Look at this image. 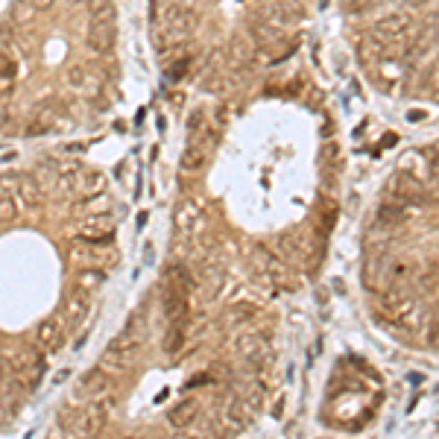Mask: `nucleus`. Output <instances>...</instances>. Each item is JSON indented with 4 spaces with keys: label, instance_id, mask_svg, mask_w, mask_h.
<instances>
[{
    "label": "nucleus",
    "instance_id": "f257e3e1",
    "mask_svg": "<svg viewBox=\"0 0 439 439\" xmlns=\"http://www.w3.org/2000/svg\"><path fill=\"white\" fill-rule=\"evenodd\" d=\"M108 389H112V378H108V372L103 369V366H94V369H88L77 381V387H73V398L77 401H97V398H103Z\"/></svg>",
    "mask_w": 439,
    "mask_h": 439
},
{
    "label": "nucleus",
    "instance_id": "f03ea898",
    "mask_svg": "<svg viewBox=\"0 0 439 439\" xmlns=\"http://www.w3.org/2000/svg\"><path fill=\"white\" fill-rule=\"evenodd\" d=\"M389 191H393V197L401 199V202H428L431 199V193L425 188V182L416 179L413 173H396V176H389Z\"/></svg>",
    "mask_w": 439,
    "mask_h": 439
},
{
    "label": "nucleus",
    "instance_id": "7ed1b4c3",
    "mask_svg": "<svg viewBox=\"0 0 439 439\" xmlns=\"http://www.w3.org/2000/svg\"><path fill=\"white\" fill-rule=\"evenodd\" d=\"M6 185H15V199L23 211H32V208H39V202H41V185H39V179H32V176H3Z\"/></svg>",
    "mask_w": 439,
    "mask_h": 439
},
{
    "label": "nucleus",
    "instance_id": "20e7f679",
    "mask_svg": "<svg viewBox=\"0 0 439 439\" xmlns=\"http://www.w3.org/2000/svg\"><path fill=\"white\" fill-rule=\"evenodd\" d=\"M65 343V331H62V322L59 320H41L35 325V346L44 355H56Z\"/></svg>",
    "mask_w": 439,
    "mask_h": 439
},
{
    "label": "nucleus",
    "instance_id": "39448f33",
    "mask_svg": "<svg viewBox=\"0 0 439 439\" xmlns=\"http://www.w3.org/2000/svg\"><path fill=\"white\" fill-rule=\"evenodd\" d=\"M88 308H91V290L85 287H73L70 296H68V304H65V320H68V328H79L88 316Z\"/></svg>",
    "mask_w": 439,
    "mask_h": 439
},
{
    "label": "nucleus",
    "instance_id": "423d86ee",
    "mask_svg": "<svg viewBox=\"0 0 439 439\" xmlns=\"http://www.w3.org/2000/svg\"><path fill=\"white\" fill-rule=\"evenodd\" d=\"M108 425V404H91L79 413V436H100Z\"/></svg>",
    "mask_w": 439,
    "mask_h": 439
},
{
    "label": "nucleus",
    "instance_id": "0eeeda50",
    "mask_svg": "<svg viewBox=\"0 0 439 439\" xmlns=\"http://www.w3.org/2000/svg\"><path fill=\"white\" fill-rule=\"evenodd\" d=\"M85 44H88V50L100 53V56L108 53V50L115 47V21H108V23H91Z\"/></svg>",
    "mask_w": 439,
    "mask_h": 439
},
{
    "label": "nucleus",
    "instance_id": "6e6552de",
    "mask_svg": "<svg viewBox=\"0 0 439 439\" xmlns=\"http://www.w3.org/2000/svg\"><path fill=\"white\" fill-rule=\"evenodd\" d=\"M167 419H170V425H173V428H191V425L199 419V401H197V398L179 401V404L167 413Z\"/></svg>",
    "mask_w": 439,
    "mask_h": 439
},
{
    "label": "nucleus",
    "instance_id": "1a4fd4ad",
    "mask_svg": "<svg viewBox=\"0 0 439 439\" xmlns=\"http://www.w3.org/2000/svg\"><path fill=\"white\" fill-rule=\"evenodd\" d=\"M129 360H132V355H126V351H117V349L108 346V349L103 351V358H100V366H103L106 372H126V369H129Z\"/></svg>",
    "mask_w": 439,
    "mask_h": 439
},
{
    "label": "nucleus",
    "instance_id": "9d476101",
    "mask_svg": "<svg viewBox=\"0 0 439 439\" xmlns=\"http://www.w3.org/2000/svg\"><path fill=\"white\" fill-rule=\"evenodd\" d=\"M182 170H199L205 164V144L199 141H188L185 153H182Z\"/></svg>",
    "mask_w": 439,
    "mask_h": 439
},
{
    "label": "nucleus",
    "instance_id": "9b49d317",
    "mask_svg": "<svg viewBox=\"0 0 439 439\" xmlns=\"http://www.w3.org/2000/svg\"><path fill=\"white\" fill-rule=\"evenodd\" d=\"M59 167L53 158H44V162H39L35 164V176H39V185L41 188H47V185H59Z\"/></svg>",
    "mask_w": 439,
    "mask_h": 439
},
{
    "label": "nucleus",
    "instance_id": "f8f14e48",
    "mask_svg": "<svg viewBox=\"0 0 439 439\" xmlns=\"http://www.w3.org/2000/svg\"><path fill=\"white\" fill-rule=\"evenodd\" d=\"M77 188L85 193V197H97V193L106 188V179H103L100 173H79Z\"/></svg>",
    "mask_w": 439,
    "mask_h": 439
},
{
    "label": "nucleus",
    "instance_id": "ddd939ff",
    "mask_svg": "<svg viewBox=\"0 0 439 439\" xmlns=\"http://www.w3.org/2000/svg\"><path fill=\"white\" fill-rule=\"evenodd\" d=\"M56 425H59V431H65L68 436H79V413H73L70 407L59 410Z\"/></svg>",
    "mask_w": 439,
    "mask_h": 439
},
{
    "label": "nucleus",
    "instance_id": "4468645a",
    "mask_svg": "<svg viewBox=\"0 0 439 439\" xmlns=\"http://www.w3.org/2000/svg\"><path fill=\"white\" fill-rule=\"evenodd\" d=\"M182 340H185V325H170L164 334V351L167 355H176L182 349Z\"/></svg>",
    "mask_w": 439,
    "mask_h": 439
},
{
    "label": "nucleus",
    "instance_id": "2eb2a0df",
    "mask_svg": "<svg viewBox=\"0 0 439 439\" xmlns=\"http://www.w3.org/2000/svg\"><path fill=\"white\" fill-rule=\"evenodd\" d=\"M103 282H106V273L97 270V266H91V270H82V273L77 275V284L85 287V290H97Z\"/></svg>",
    "mask_w": 439,
    "mask_h": 439
},
{
    "label": "nucleus",
    "instance_id": "dca6fc26",
    "mask_svg": "<svg viewBox=\"0 0 439 439\" xmlns=\"http://www.w3.org/2000/svg\"><path fill=\"white\" fill-rule=\"evenodd\" d=\"M21 211V205L15 197H9V193H0V223H9V220H15Z\"/></svg>",
    "mask_w": 439,
    "mask_h": 439
},
{
    "label": "nucleus",
    "instance_id": "f3484780",
    "mask_svg": "<svg viewBox=\"0 0 439 439\" xmlns=\"http://www.w3.org/2000/svg\"><path fill=\"white\" fill-rule=\"evenodd\" d=\"M65 82L70 85V88H85V85H88V68L70 65V68L65 70Z\"/></svg>",
    "mask_w": 439,
    "mask_h": 439
},
{
    "label": "nucleus",
    "instance_id": "a211bd4d",
    "mask_svg": "<svg viewBox=\"0 0 439 439\" xmlns=\"http://www.w3.org/2000/svg\"><path fill=\"white\" fill-rule=\"evenodd\" d=\"M416 278H419V290L431 293V290L439 284V266H436V264H431L425 273H416Z\"/></svg>",
    "mask_w": 439,
    "mask_h": 439
},
{
    "label": "nucleus",
    "instance_id": "6ab92c4d",
    "mask_svg": "<svg viewBox=\"0 0 439 439\" xmlns=\"http://www.w3.org/2000/svg\"><path fill=\"white\" fill-rule=\"evenodd\" d=\"M226 316H231V322H246L255 316V308L246 302H237V304H231V308L226 311Z\"/></svg>",
    "mask_w": 439,
    "mask_h": 439
},
{
    "label": "nucleus",
    "instance_id": "aec40b11",
    "mask_svg": "<svg viewBox=\"0 0 439 439\" xmlns=\"http://www.w3.org/2000/svg\"><path fill=\"white\" fill-rule=\"evenodd\" d=\"M32 12H39L30 0H15V6H12V21H27Z\"/></svg>",
    "mask_w": 439,
    "mask_h": 439
},
{
    "label": "nucleus",
    "instance_id": "412c9836",
    "mask_svg": "<svg viewBox=\"0 0 439 439\" xmlns=\"http://www.w3.org/2000/svg\"><path fill=\"white\" fill-rule=\"evenodd\" d=\"M15 73H18V65L6 53H0V79H12Z\"/></svg>",
    "mask_w": 439,
    "mask_h": 439
},
{
    "label": "nucleus",
    "instance_id": "4be33fe9",
    "mask_svg": "<svg viewBox=\"0 0 439 439\" xmlns=\"http://www.w3.org/2000/svg\"><path fill=\"white\" fill-rule=\"evenodd\" d=\"M428 176H431L433 193H439V158H431V164H428Z\"/></svg>",
    "mask_w": 439,
    "mask_h": 439
},
{
    "label": "nucleus",
    "instance_id": "5701e85b",
    "mask_svg": "<svg viewBox=\"0 0 439 439\" xmlns=\"http://www.w3.org/2000/svg\"><path fill=\"white\" fill-rule=\"evenodd\" d=\"M284 407H287V396H278L275 404H273V419H282L284 416Z\"/></svg>",
    "mask_w": 439,
    "mask_h": 439
},
{
    "label": "nucleus",
    "instance_id": "b1692460",
    "mask_svg": "<svg viewBox=\"0 0 439 439\" xmlns=\"http://www.w3.org/2000/svg\"><path fill=\"white\" fill-rule=\"evenodd\" d=\"M155 261V255H153V243H146L144 246V264H153Z\"/></svg>",
    "mask_w": 439,
    "mask_h": 439
},
{
    "label": "nucleus",
    "instance_id": "393cba45",
    "mask_svg": "<svg viewBox=\"0 0 439 439\" xmlns=\"http://www.w3.org/2000/svg\"><path fill=\"white\" fill-rule=\"evenodd\" d=\"M9 35H12V27L9 23H0V41H12Z\"/></svg>",
    "mask_w": 439,
    "mask_h": 439
},
{
    "label": "nucleus",
    "instance_id": "a878e982",
    "mask_svg": "<svg viewBox=\"0 0 439 439\" xmlns=\"http://www.w3.org/2000/svg\"><path fill=\"white\" fill-rule=\"evenodd\" d=\"M30 3H32L35 9H50V6L56 3V0H30Z\"/></svg>",
    "mask_w": 439,
    "mask_h": 439
},
{
    "label": "nucleus",
    "instance_id": "bb28decb",
    "mask_svg": "<svg viewBox=\"0 0 439 439\" xmlns=\"http://www.w3.org/2000/svg\"><path fill=\"white\" fill-rule=\"evenodd\" d=\"M316 302H320V308H328V302H331V296H328V290H322L320 296H316Z\"/></svg>",
    "mask_w": 439,
    "mask_h": 439
},
{
    "label": "nucleus",
    "instance_id": "cd10ccee",
    "mask_svg": "<svg viewBox=\"0 0 439 439\" xmlns=\"http://www.w3.org/2000/svg\"><path fill=\"white\" fill-rule=\"evenodd\" d=\"M410 384H416V387L425 384V375L422 372H410Z\"/></svg>",
    "mask_w": 439,
    "mask_h": 439
},
{
    "label": "nucleus",
    "instance_id": "c85d7f7f",
    "mask_svg": "<svg viewBox=\"0 0 439 439\" xmlns=\"http://www.w3.org/2000/svg\"><path fill=\"white\" fill-rule=\"evenodd\" d=\"M331 287H334L337 293H343V290H346V284H343V278H334V282H331Z\"/></svg>",
    "mask_w": 439,
    "mask_h": 439
},
{
    "label": "nucleus",
    "instance_id": "c756f323",
    "mask_svg": "<svg viewBox=\"0 0 439 439\" xmlns=\"http://www.w3.org/2000/svg\"><path fill=\"white\" fill-rule=\"evenodd\" d=\"M68 375H70V372H68V369H62V372H59V375L53 378V384H62V381H65V378H68Z\"/></svg>",
    "mask_w": 439,
    "mask_h": 439
},
{
    "label": "nucleus",
    "instance_id": "7c9ffc66",
    "mask_svg": "<svg viewBox=\"0 0 439 439\" xmlns=\"http://www.w3.org/2000/svg\"><path fill=\"white\" fill-rule=\"evenodd\" d=\"M146 217H150V214H146V211H141V214H138V228H144V223H146Z\"/></svg>",
    "mask_w": 439,
    "mask_h": 439
}]
</instances>
